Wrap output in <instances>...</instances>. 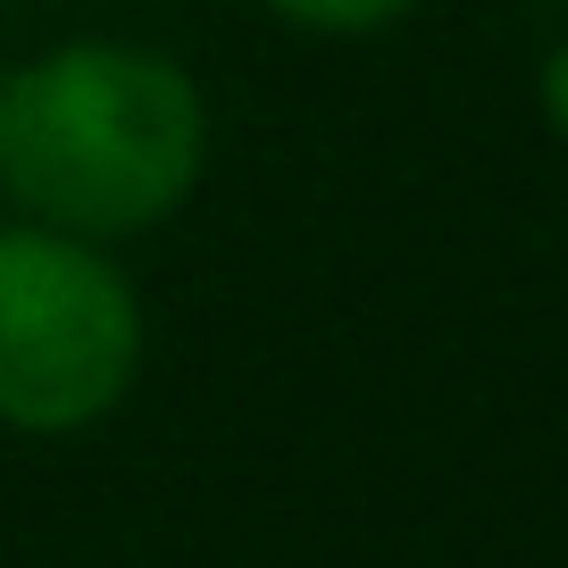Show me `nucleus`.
Wrapping results in <instances>:
<instances>
[{"label":"nucleus","instance_id":"nucleus-3","mask_svg":"<svg viewBox=\"0 0 568 568\" xmlns=\"http://www.w3.org/2000/svg\"><path fill=\"white\" fill-rule=\"evenodd\" d=\"M260 9L284 18V26H302V34H385L418 0H260Z\"/></svg>","mask_w":568,"mask_h":568},{"label":"nucleus","instance_id":"nucleus-2","mask_svg":"<svg viewBox=\"0 0 568 568\" xmlns=\"http://www.w3.org/2000/svg\"><path fill=\"white\" fill-rule=\"evenodd\" d=\"M142 376V293L101 243L0 226V426L84 435Z\"/></svg>","mask_w":568,"mask_h":568},{"label":"nucleus","instance_id":"nucleus-1","mask_svg":"<svg viewBox=\"0 0 568 568\" xmlns=\"http://www.w3.org/2000/svg\"><path fill=\"white\" fill-rule=\"evenodd\" d=\"M210 168V101L151 42H59L0 75V193L84 243L151 234Z\"/></svg>","mask_w":568,"mask_h":568},{"label":"nucleus","instance_id":"nucleus-4","mask_svg":"<svg viewBox=\"0 0 568 568\" xmlns=\"http://www.w3.org/2000/svg\"><path fill=\"white\" fill-rule=\"evenodd\" d=\"M535 109H544V125L568 142V34L544 51V68H535Z\"/></svg>","mask_w":568,"mask_h":568}]
</instances>
